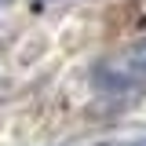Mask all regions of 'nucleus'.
Here are the masks:
<instances>
[{
  "mask_svg": "<svg viewBox=\"0 0 146 146\" xmlns=\"http://www.w3.org/2000/svg\"><path fill=\"white\" fill-rule=\"evenodd\" d=\"M91 84L102 95H128V91L146 88V40L124 48L113 58H102L91 70Z\"/></svg>",
  "mask_w": 146,
  "mask_h": 146,
  "instance_id": "nucleus-1",
  "label": "nucleus"
},
{
  "mask_svg": "<svg viewBox=\"0 0 146 146\" xmlns=\"http://www.w3.org/2000/svg\"><path fill=\"white\" fill-rule=\"evenodd\" d=\"M131 146H146V139H143V143H131Z\"/></svg>",
  "mask_w": 146,
  "mask_h": 146,
  "instance_id": "nucleus-2",
  "label": "nucleus"
}]
</instances>
